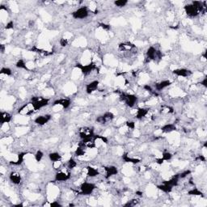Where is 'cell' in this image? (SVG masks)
Segmentation results:
<instances>
[{"mask_svg":"<svg viewBox=\"0 0 207 207\" xmlns=\"http://www.w3.org/2000/svg\"><path fill=\"white\" fill-rule=\"evenodd\" d=\"M114 114H113L112 112L108 111V112H105V113L101 115V116H98V117L96 118V122L101 125H105L106 124V123H108V122H112V121L114 119Z\"/></svg>","mask_w":207,"mask_h":207,"instance_id":"8fae6325","label":"cell"},{"mask_svg":"<svg viewBox=\"0 0 207 207\" xmlns=\"http://www.w3.org/2000/svg\"><path fill=\"white\" fill-rule=\"evenodd\" d=\"M105 172V178L109 179L113 176H116L118 173V169L116 166L110 165V166H105L104 168Z\"/></svg>","mask_w":207,"mask_h":207,"instance_id":"ac0fdd59","label":"cell"},{"mask_svg":"<svg viewBox=\"0 0 207 207\" xmlns=\"http://www.w3.org/2000/svg\"><path fill=\"white\" fill-rule=\"evenodd\" d=\"M49 159L52 163H56V162H60L62 159V156L61 155L60 153L54 151V152H50L49 154Z\"/></svg>","mask_w":207,"mask_h":207,"instance_id":"83f0119b","label":"cell"},{"mask_svg":"<svg viewBox=\"0 0 207 207\" xmlns=\"http://www.w3.org/2000/svg\"><path fill=\"white\" fill-rule=\"evenodd\" d=\"M93 138L95 140L96 139H100L101 140V141L103 142H105V144H108V138H107L106 137H105V136H101V135H97V134H95V136L93 137Z\"/></svg>","mask_w":207,"mask_h":207,"instance_id":"f35d334b","label":"cell"},{"mask_svg":"<svg viewBox=\"0 0 207 207\" xmlns=\"http://www.w3.org/2000/svg\"><path fill=\"white\" fill-rule=\"evenodd\" d=\"M184 12L186 13V15L190 18H195L197 16H199L200 12L199 10L198 9L197 7H195L194 4L192 3H189L187 5L184 7Z\"/></svg>","mask_w":207,"mask_h":207,"instance_id":"30bf717a","label":"cell"},{"mask_svg":"<svg viewBox=\"0 0 207 207\" xmlns=\"http://www.w3.org/2000/svg\"><path fill=\"white\" fill-rule=\"evenodd\" d=\"M155 163H156L157 164L159 165H162L163 163H164V160L162 159V158H157L156 159H155Z\"/></svg>","mask_w":207,"mask_h":207,"instance_id":"c3c4849f","label":"cell"},{"mask_svg":"<svg viewBox=\"0 0 207 207\" xmlns=\"http://www.w3.org/2000/svg\"><path fill=\"white\" fill-rule=\"evenodd\" d=\"M59 44L62 47H66L69 44V41H68L67 39L65 38H61L60 41H59Z\"/></svg>","mask_w":207,"mask_h":207,"instance_id":"7bdbcfd3","label":"cell"},{"mask_svg":"<svg viewBox=\"0 0 207 207\" xmlns=\"http://www.w3.org/2000/svg\"><path fill=\"white\" fill-rule=\"evenodd\" d=\"M172 157H173V155L171 152H169V151H163L161 158L164 161H169L172 159Z\"/></svg>","mask_w":207,"mask_h":207,"instance_id":"8d00e7d4","label":"cell"},{"mask_svg":"<svg viewBox=\"0 0 207 207\" xmlns=\"http://www.w3.org/2000/svg\"><path fill=\"white\" fill-rule=\"evenodd\" d=\"M160 112L163 113V114H171V113H173V112H174V108H172V107L169 106V105H161Z\"/></svg>","mask_w":207,"mask_h":207,"instance_id":"f546056e","label":"cell"},{"mask_svg":"<svg viewBox=\"0 0 207 207\" xmlns=\"http://www.w3.org/2000/svg\"><path fill=\"white\" fill-rule=\"evenodd\" d=\"M75 67L80 69L81 70L82 74L83 75H88L94 70L96 69V65L94 62H90V63L87 64V65H83L81 63H77L75 65Z\"/></svg>","mask_w":207,"mask_h":207,"instance_id":"ba28073f","label":"cell"},{"mask_svg":"<svg viewBox=\"0 0 207 207\" xmlns=\"http://www.w3.org/2000/svg\"><path fill=\"white\" fill-rule=\"evenodd\" d=\"M197 159H198V160H200L201 162H205V160H206V159H205V155H198V157H197Z\"/></svg>","mask_w":207,"mask_h":207,"instance_id":"681fc988","label":"cell"},{"mask_svg":"<svg viewBox=\"0 0 207 207\" xmlns=\"http://www.w3.org/2000/svg\"><path fill=\"white\" fill-rule=\"evenodd\" d=\"M13 28H14V22L12 21V20L8 22L6 26H5V29H7V30H10V29H13Z\"/></svg>","mask_w":207,"mask_h":207,"instance_id":"f6af8a7d","label":"cell"},{"mask_svg":"<svg viewBox=\"0 0 207 207\" xmlns=\"http://www.w3.org/2000/svg\"><path fill=\"white\" fill-rule=\"evenodd\" d=\"M201 83V85L203 86L204 87H207V77H206V76L204 78L203 80H201V83Z\"/></svg>","mask_w":207,"mask_h":207,"instance_id":"7dc6e473","label":"cell"},{"mask_svg":"<svg viewBox=\"0 0 207 207\" xmlns=\"http://www.w3.org/2000/svg\"><path fill=\"white\" fill-rule=\"evenodd\" d=\"M126 126H127L129 129H130V130H134V129H135V122L127 121V122H126Z\"/></svg>","mask_w":207,"mask_h":207,"instance_id":"b9f144b4","label":"cell"},{"mask_svg":"<svg viewBox=\"0 0 207 207\" xmlns=\"http://www.w3.org/2000/svg\"><path fill=\"white\" fill-rule=\"evenodd\" d=\"M0 48H1V53H2V54H3L4 50H5V46H4L3 45H0Z\"/></svg>","mask_w":207,"mask_h":207,"instance_id":"f5cc1de1","label":"cell"},{"mask_svg":"<svg viewBox=\"0 0 207 207\" xmlns=\"http://www.w3.org/2000/svg\"><path fill=\"white\" fill-rule=\"evenodd\" d=\"M99 26L101 28H103L104 30H106V31H109L111 29V26L109 25V24H106V23H100Z\"/></svg>","mask_w":207,"mask_h":207,"instance_id":"ee69618b","label":"cell"},{"mask_svg":"<svg viewBox=\"0 0 207 207\" xmlns=\"http://www.w3.org/2000/svg\"><path fill=\"white\" fill-rule=\"evenodd\" d=\"M144 88H145L147 91H150V92H152V91H153V90H152L151 87V86H149V85H145V86H144Z\"/></svg>","mask_w":207,"mask_h":207,"instance_id":"f907efd6","label":"cell"},{"mask_svg":"<svg viewBox=\"0 0 207 207\" xmlns=\"http://www.w3.org/2000/svg\"><path fill=\"white\" fill-rule=\"evenodd\" d=\"M0 74H1V75L12 76V69L9 67H2L1 68V70H0Z\"/></svg>","mask_w":207,"mask_h":207,"instance_id":"e575fe53","label":"cell"},{"mask_svg":"<svg viewBox=\"0 0 207 207\" xmlns=\"http://www.w3.org/2000/svg\"><path fill=\"white\" fill-rule=\"evenodd\" d=\"M79 146H82L86 149H95L96 147V140L91 137V138H86V139H82L79 143Z\"/></svg>","mask_w":207,"mask_h":207,"instance_id":"9a60e30c","label":"cell"},{"mask_svg":"<svg viewBox=\"0 0 207 207\" xmlns=\"http://www.w3.org/2000/svg\"><path fill=\"white\" fill-rule=\"evenodd\" d=\"M180 176H179V174H176V175H174V176H172V177H171L169 180H164L163 181V183H165V184H168V185H170L171 187H176V186L178 185V183H179V180H180Z\"/></svg>","mask_w":207,"mask_h":207,"instance_id":"603a6c76","label":"cell"},{"mask_svg":"<svg viewBox=\"0 0 207 207\" xmlns=\"http://www.w3.org/2000/svg\"><path fill=\"white\" fill-rule=\"evenodd\" d=\"M53 106H57V105H60L64 109H67L71 105V101L69 98H60L56 101H54L52 104Z\"/></svg>","mask_w":207,"mask_h":207,"instance_id":"2e32d148","label":"cell"},{"mask_svg":"<svg viewBox=\"0 0 207 207\" xmlns=\"http://www.w3.org/2000/svg\"><path fill=\"white\" fill-rule=\"evenodd\" d=\"M146 54H147V58H148L149 60L154 61V62L160 61L163 57L162 52L158 50V49L154 46H150L149 48L147 49Z\"/></svg>","mask_w":207,"mask_h":207,"instance_id":"277c9868","label":"cell"},{"mask_svg":"<svg viewBox=\"0 0 207 207\" xmlns=\"http://www.w3.org/2000/svg\"><path fill=\"white\" fill-rule=\"evenodd\" d=\"M114 5L117 8H124L126 7V5L128 4V1L127 0H115L114 2H113Z\"/></svg>","mask_w":207,"mask_h":207,"instance_id":"d590c367","label":"cell"},{"mask_svg":"<svg viewBox=\"0 0 207 207\" xmlns=\"http://www.w3.org/2000/svg\"><path fill=\"white\" fill-rule=\"evenodd\" d=\"M188 195L194 197H203V193L198 188H194L188 191Z\"/></svg>","mask_w":207,"mask_h":207,"instance_id":"1f68e13d","label":"cell"},{"mask_svg":"<svg viewBox=\"0 0 207 207\" xmlns=\"http://www.w3.org/2000/svg\"><path fill=\"white\" fill-rule=\"evenodd\" d=\"M149 108H138L136 111L135 113V118L137 120H142L143 118H145L147 116V114L149 113Z\"/></svg>","mask_w":207,"mask_h":207,"instance_id":"d6986e66","label":"cell"},{"mask_svg":"<svg viewBox=\"0 0 207 207\" xmlns=\"http://www.w3.org/2000/svg\"><path fill=\"white\" fill-rule=\"evenodd\" d=\"M78 133H79V136L81 139L91 138L95 136V131L93 130V128L89 127V126H83V127L80 128Z\"/></svg>","mask_w":207,"mask_h":207,"instance_id":"52a82bcc","label":"cell"},{"mask_svg":"<svg viewBox=\"0 0 207 207\" xmlns=\"http://www.w3.org/2000/svg\"><path fill=\"white\" fill-rule=\"evenodd\" d=\"M121 101L130 108H134L137 102V97L134 94L122 92L120 95Z\"/></svg>","mask_w":207,"mask_h":207,"instance_id":"7a4b0ae2","label":"cell"},{"mask_svg":"<svg viewBox=\"0 0 207 207\" xmlns=\"http://www.w3.org/2000/svg\"><path fill=\"white\" fill-rule=\"evenodd\" d=\"M12 115L8 112H1V114H0V122L1 124H8L10 122H12Z\"/></svg>","mask_w":207,"mask_h":207,"instance_id":"44dd1931","label":"cell"},{"mask_svg":"<svg viewBox=\"0 0 207 207\" xmlns=\"http://www.w3.org/2000/svg\"><path fill=\"white\" fill-rule=\"evenodd\" d=\"M172 84V82L168 80H162V81L159 82V83H157L155 84V88L156 91H163V90H164L165 88L167 87H168L169 86H171Z\"/></svg>","mask_w":207,"mask_h":207,"instance_id":"ffe728a7","label":"cell"},{"mask_svg":"<svg viewBox=\"0 0 207 207\" xmlns=\"http://www.w3.org/2000/svg\"><path fill=\"white\" fill-rule=\"evenodd\" d=\"M9 180L13 184L19 185L22 181L21 175L19 174L18 172H16V171H12V172H10Z\"/></svg>","mask_w":207,"mask_h":207,"instance_id":"e0dca14e","label":"cell"},{"mask_svg":"<svg viewBox=\"0 0 207 207\" xmlns=\"http://www.w3.org/2000/svg\"><path fill=\"white\" fill-rule=\"evenodd\" d=\"M86 152H87V149H86V148H84V147H82V146L78 145V147L75 149V155L77 157L84 156Z\"/></svg>","mask_w":207,"mask_h":207,"instance_id":"4dcf8cb0","label":"cell"},{"mask_svg":"<svg viewBox=\"0 0 207 207\" xmlns=\"http://www.w3.org/2000/svg\"><path fill=\"white\" fill-rule=\"evenodd\" d=\"M49 206H51V207H60V206H62V205H61V204L59 203L58 201H53V202H51V203L49 204Z\"/></svg>","mask_w":207,"mask_h":207,"instance_id":"bcb514c9","label":"cell"},{"mask_svg":"<svg viewBox=\"0 0 207 207\" xmlns=\"http://www.w3.org/2000/svg\"><path fill=\"white\" fill-rule=\"evenodd\" d=\"M135 194L137 196H138V197H142V192H141V191H136V193H135Z\"/></svg>","mask_w":207,"mask_h":207,"instance_id":"816d5d0a","label":"cell"},{"mask_svg":"<svg viewBox=\"0 0 207 207\" xmlns=\"http://www.w3.org/2000/svg\"><path fill=\"white\" fill-rule=\"evenodd\" d=\"M122 159L124 160V162L128 163H133V164H137V163H141V159H137V158H132V157L129 156L127 153L123 154Z\"/></svg>","mask_w":207,"mask_h":207,"instance_id":"4316f807","label":"cell"},{"mask_svg":"<svg viewBox=\"0 0 207 207\" xmlns=\"http://www.w3.org/2000/svg\"><path fill=\"white\" fill-rule=\"evenodd\" d=\"M78 163L76 162V160L74 158H70L68 159L67 163H66V166H67V169L69 170H73L77 167Z\"/></svg>","mask_w":207,"mask_h":207,"instance_id":"836d02e7","label":"cell"},{"mask_svg":"<svg viewBox=\"0 0 207 207\" xmlns=\"http://www.w3.org/2000/svg\"><path fill=\"white\" fill-rule=\"evenodd\" d=\"M16 66L18 69H22V70H28V71L29 70L27 64H26V62H24V60H23V59H19V60L16 62Z\"/></svg>","mask_w":207,"mask_h":207,"instance_id":"d6a6232c","label":"cell"},{"mask_svg":"<svg viewBox=\"0 0 207 207\" xmlns=\"http://www.w3.org/2000/svg\"><path fill=\"white\" fill-rule=\"evenodd\" d=\"M89 9L86 6H83L74 11L71 13L72 17L75 19H84L89 16Z\"/></svg>","mask_w":207,"mask_h":207,"instance_id":"5b68a950","label":"cell"},{"mask_svg":"<svg viewBox=\"0 0 207 207\" xmlns=\"http://www.w3.org/2000/svg\"><path fill=\"white\" fill-rule=\"evenodd\" d=\"M52 116L50 114H44V115H40V116H37V117L34 119V123L37 126H45V124H47L49 121L51 120Z\"/></svg>","mask_w":207,"mask_h":207,"instance_id":"4fadbf2b","label":"cell"},{"mask_svg":"<svg viewBox=\"0 0 207 207\" xmlns=\"http://www.w3.org/2000/svg\"><path fill=\"white\" fill-rule=\"evenodd\" d=\"M191 174V171L190 170H185L184 172H180L179 173V176H180V179H184L185 177L189 176V175Z\"/></svg>","mask_w":207,"mask_h":207,"instance_id":"ab89813d","label":"cell"},{"mask_svg":"<svg viewBox=\"0 0 207 207\" xmlns=\"http://www.w3.org/2000/svg\"><path fill=\"white\" fill-rule=\"evenodd\" d=\"M35 112V108H34V107H33V104H32L31 102L27 103V104H24L23 105H22L17 111L18 114L26 116H32L33 114H34V112Z\"/></svg>","mask_w":207,"mask_h":207,"instance_id":"8992f818","label":"cell"},{"mask_svg":"<svg viewBox=\"0 0 207 207\" xmlns=\"http://www.w3.org/2000/svg\"><path fill=\"white\" fill-rule=\"evenodd\" d=\"M86 170H87V176L90 178H94L100 175L99 170L91 166H87L86 168Z\"/></svg>","mask_w":207,"mask_h":207,"instance_id":"cb8c5ba5","label":"cell"},{"mask_svg":"<svg viewBox=\"0 0 207 207\" xmlns=\"http://www.w3.org/2000/svg\"><path fill=\"white\" fill-rule=\"evenodd\" d=\"M43 157H44V153H43L41 151H37L36 152V154L34 155V158H35V160L37 161V163H40L41 160H42Z\"/></svg>","mask_w":207,"mask_h":207,"instance_id":"74e56055","label":"cell"},{"mask_svg":"<svg viewBox=\"0 0 207 207\" xmlns=\"http://www.w3.org/2000/svg\"><path fill=\"white\" fill-rule=\"evenodd\" d=\"M172 73L175 75L182 78H188L193 75V71L187 68H177L172 70Z\"/></svg>","mask_w":207,"mask_h":207,"instance_id":"7c38bea8","label":"cell"},{"mask_svg":"<svg viewBox=\"0 0 207 207\" xmlns=\"http://www.w3.org/2000/svg\"><path fill=\"white\" fill-rule=\"evenodd\" d=\"M138 202V199H132L130 201H129L127 203L125 204V206H134L136 205Z\"/></svg>","mask_w":207,"mask_h":207,"instance_id":"60d3db41","label":"cell"},{"mask_svg":"<svg viewBox=\"0 0 207 207\" xmlns=\"http://www.w3.org/2000/svg\"><path fill=\"white\" fill-rule=\"evenodd\" d=\"M30 102L33 104V107H34L36 112H37L41 108L46 107L49 104V99L45 98V97L40 96H35L32 97Z\"/></svg>","mask_w":207,"mask_h":207,"instance_id":"6da1fadb","label":"cell"},{"mask_svg":"<svg viewBox=\"0 0 207 207\" xmlns=\"http://www.w3.org/2000/svg\"><path fill=\"white\" fill-rule=\"evenodd\" d=\"M100 86V81L99 80H93V81L90 82L86 85L85 90L86 93L87 95H91L92 93H94L95 91H96L99 88Z\"/></svg>","mask_w":207,"mask_h":207,"instance_id":"5bb4252c","label":"cell"},{"mask_svg":"<svg viewBox=\"0 0 207 207\" xmlns=\"http://www.w3.org/2000/svg\"><path fill=\"white\" fill-rule=\"evenodd\" d=\"M96 189V185L92 182H83L80 187V194L83 196H90L93 194Z\"/></svg>","mask_w":207,"mask_h":207,"instance_id":"3957f363","label":"cell"},{"mask_svg":"<svg viewBox=\"0 0 207 207\" xmlns=\"http://www.w3.org/2000/svg\"><path fill=\"white\" fill-rule=\"evenodd\" d=\"M157 189H159L160 191L163 192V193H166V194H168V193H171L172 191V187H171L170 185L168 184H165L163 182L161 184H159V185H157Z\"/></svg>","mask_w":207,"mask_h":207,"instance_id":"f1b7e54d","label":"cell"},{"mask_svg":"<svg viewBox=\"0 0 207 207\" xmlns=\"http://www.w3.org/2000/svg\"><path fill=\"white\" fill-rule=\"evenodd\" d=\"M160 130L164 134H169V133H172V132L176 130V126L175 125V123H168V124L163 125Z\"/></svg>","mask_w":207,"mask_h":207,"instance_id":"7402d4cb","label":"cell"},{"mask_svg":"<svg viewBox=\"0 0 207 207\" xmlns=\"http://www.w3.org/2000/svg\"><path fill=\"white\" fill-rule=\"evenodd\" d=\"M27 154V152H20V153H19L17 155L16 161H12L11 164L14 165V166H20L23 163V161H24V158H25V155Z\"/></svg>","mask_w":207,"mask_h":207,"instance_id":"484cf974","label":"cell"},{"mask_svg":"<svg viewBox=\"0 0 207 207\" xmlns=\"http://www.w3.org/2000/svg\"><path fill=\"white\" fill-rule=\"evenodd\" d=\"M68 170H69V169L58 171V172L55 173V176H54L55 181L66 182L70 180V177H71V175H70V172Z\"/></svg>","mask_w":207,"mask_h":207,"instance_id":"9c48e42d","label":"cell"},{"mask_svg":"<svg viewBox=\"0 0 207 207\" xmlns=\"http://www.w3.org/2000/svg\"><path fill=\"white\" fill-rule=\"evenodd\" d=\"M135 48V45L132 44L131 42H122L119 44V49L122 52H126V51L132 50L133 49Z\"/></svg>","mask_w":207,"mask_h":207,"instance_id":"d4e9b609","label":"cell"}]
</instances>
